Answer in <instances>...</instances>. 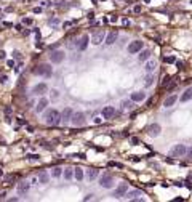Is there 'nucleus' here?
<instances>
[{
    "label": "nucleus",
    "instance_id": "obj_1",
    "mask_svg": "<svg viewBox=\"0 0 192 202\" xmlns=\"http://www.w3.org/2000/svg\"><path fill=\"white\" fill-rule=\"evenodd\" d=\"M45 122L48 125H58L61 122V112L58 109H48L45 112Z\"/></svg>",
    "mask_w": 192,
    "mask_h": 202
},
{
    "label": "nucleus",
    "instance_id": "obj_2",
    "mask_svg": "<svg viewBox=\"0 0 192 202\" xmlns=\"http://www.w3.org/2000/svg\"><path fill=\"white\" fill-rule=\"evenodd\" d=\"M34 74L42 76L45 79H50L53 76V68L50 66V64H39V66L34 69Z\"/></svg>",
    "mask_w": 192,
    "mask_h": 202
},
{
    "label": "nucleus",
    "instance_id": "obj_3",
    "mask_svg": "<svg viewBox=\"0 0 192 202\" xmlns=\"http://www.w3.org/2000/svg\"><path fill=\"white\" fill-rule=\"evenodd\" d=\"M70 122H72V125L74 127H82L85 124V114L83 112H74L72 114V117H70Z\"/></svg>",
    "mask_w": 192,
    "mask_h": 202
},
{
    "label": "nucleus",
    "instance_id": "obj_4",
    "mask_svg": "<svg viewBox=\"0 0 192 202\" xmlns=\"http://www.w3.org/2000/svg\"><path fill=\"white\" fill-rule=\"evenodd\" d=\"M64 58H66V55H64L62 50H53V51L50 53V59H51V63H54V64L62 63Z\"/></svg>",
    "mask_w": 192,
    "mask_h": 202
},
{
    "label": "nucleus",
    "instance_id": "obj_5",
    "mask_svg": "<svg viewBox=\"0 0 192 202\" xmlns=\"http://www.w3.org/2000/svg\"><path fill=\"white\" fill-rule=\"evenodd\" d=\"M99 185H101L104 189H109L114 186V177L109 175V173H104V175L101 177V180H99Z\"/></svg>",
    "mask_w": 192,
    "mask_h": 202
},
{
    "label": "nucleus",
    "instance_id": "obj_6",
    "mask_svg": "<svg viewBox=\"0 0 192 202\" xmlns=\"http://www.w3.org/2000/svg\"><path fill=\"white\" fill-rule=\"evenodd\" d=\"M186 146L184 144H176V146H173L171 151H170V156L171 157H181V156H184L186 154Z\"/></svg>",
    "mask_w": 192,
    "mask_h": 202
},
{
    "label": "nucleus",
    "instance_id": "obj_7",
    "mask_svg": "<svg viewBox=\"0 0 192 202\" xmlns=\"http://www.w3.org/2000/svg\"><path fill=\"white\" fill-rule=\"evenodd\" d=\"M146 132H147V135H149V136L155 138V136H159V135H160V132H162V127H160V124H151V125H147Z\"/></svg>",
    "mask_w": 192,
    "mask_h": 202
},
{
    "label": "nucleus",
    "instance_id": "obj_8",
    "mask_svg": "<svg viewBox=\"0 0 192 202\" xmlns=\"http://www.w3.org/2000/svg\"><path fill=\"white\" fill-rule=\"evenodd\" d=\"M143 47H144V42H141V40H134V42H131L130 45H128V53H130V55H134V53L141 51Z\"/></svg>",
    "mask_w": 192,
    "mask_h": 202
},
{
    "label": "nucleus",
    "instance_id": "obj_9",
    "mask_svg": "<svg viewBox=\"0 0 192 202\" xmlns=\"http://www.w3.org/2000/svg\"><path fill=\"white\" fill-rule=\"evenodd\" d=\"M118 39V31H111L106 37H104V43L106 45H114Z\"/></svg>",
    "mask_w": 192,
    "mask_h": 202
},
{
    "label": "nucleus",
    "instance_id": "obj_10",
    "mask_svg": "<svg viewBox=\"0 0 192 202\" xmlns=\"http://www.w3.org/2000/svg\"><path fill=\"white\" fill-rule=\"evenodd\" d=\"M29 189H31V181H23V183H19L18 185V194L19 196H26L27 192H29Z\"/></svg>",
    "mask_w": 192,
    "mask_h": 202
},
{
    "label": "nucleus",
    "instance_id": "obj_11",
    "mask_svg": "<svg viewBox=\"0 0 192 202\" xmlns=\"http://www.w3.org/2000/svg\"><path fill=\"white\" fill-rule=\"evenodd\" d=\"M104 37H106L104 31H98V32H95V34H93L91 43H93V45H99V43H103V42H104Z\"/></svg>",
    "mask_w": 192,
    "mask_h": 202
},
{
    "label": "nucleus",
    "instance_id": "obj_12",
    "mask_svg": "<svg viewBox=\"0 0 192 202\" xmlns=\"http://www.w3.org/2000/svg\"><path fill=\"white\" fill-rule=\"evenodd\" d=\"M47 90H48L47 84H45V82H40V84H37L32 88V93L34 95H43V93H47Z\"/></svg>",
    "mask_w": 192,
    "mask_h": 202
},
{
    "label": "nucleus",
    "instance_id": "obj_13",
    "mask_svg": "<svg viewBox=\"0 0 192 202\" xmlns=\"http://www.w3.org/2000/svg\"><path fill=\"white\" fill-rule=\"evenodd\" d=\"M126 191H128V185L126 183H123V185H120L117 189H115V192H114V197L115 199H120L122 196H125L126 194Z\"/></svg>",
    "mask_w": 192,
    "mask_h": 202
},
{
    "label": "nucleus",
    "instance_id": "obj_14",
    "mask_svg": "<svg viewBox=\"0 0 192 202\" xmlns=\"http://www.w3.org/2000/svg\"><path fill=\"white\" fill-rule=\"evenodd\" d=\"M72 114H74V111H72L70 107H66V109H64V111L61 112V122H64V124L70 122V117H72Z\"/></svg>",
    "mask_w": 192,
    "mask_h": 202
},
{
    "label": "nucleus",
    "instance_id": "obj_15",
    "mask_svg": "<svg viewBox=\"0 0 192 202\" xmlns=\"http://www.w3.org/2000/svg\"><path fill=\"white\" fill-rule=\"evenodd\" d=\"M88 42H90V37L88 35H83L80 40H79V43H77V48L80 50V51H83V50H87V47H88Z\"/></svg>",
    "mask_w": 192,
    "mask_h": 202
},
{
    "label": "nucleus",
    "instance_id": "obj_16",
    "mask_svg": "<svg viewBox=\"0 0 192 202\" xmlns=\"http://www.w3.org/2000/svg\"><path fill=\"white\" fill-rule=\"evenodd\" d=\"M114 116H115L114 106H106V107L103 109V117H104V119H111V117H114Z\"/></svg>",
    "mask_w": 192,
    "mask_h": 202
},
{
    "label": "nucleus",
    "instance_id": "obj_17",
    "mask_svg": "<svg viewBox=\"0 0 192 202\" xmlns=\"http://www.w3.org/2000/svg\"><path fill=\"white\" fill-rule=\"evenodd\" d=\"M47 106H48V99H47V98H42L39 103H37V106H35V112H43Z\"/></svg>",
    "mask_w": 192,
    "mask_h": 202
},
{
    "label": "nucleus",
    "instance_id": "obj_18",
    "mask_svg": "<svg viewBox=\"0 0 192 202\" xmlns=\"http://www.w3.org/2000/svg\"><path fill=\"white\" fill-rule=\"evenodd\" d=\"M146 99V93L144 91H136V93L131 95V101H134V103H141V101Z\"/></svg>",
    "mask_w": 192,
    "mask_h": 202
},
{
    "label": "nucleus",
    "instance_id": "obj_19",
    "mask_svg": "<svg viewBox=\"0 0 192 202\" xmlns=\"http://www.w3.org/2000/svg\"><path fill=\"white\" fill-rule=\"evenodd\" d=\"M155 68H157V61H155V59H151V58H149L147 61H146V68H144L146 72H152Z\"/></svg>",
    "mask_w": 192,
    "mask_h": 202
},
{
    "label": "nucleus",
    "instance_id": "obj_20",
    "mask_svg": "<svg viewBox=\"0 0 192 202\" xmlns=\"http://www.w3.org/2000/svg\"><path fill=\"white\" fill-rule=\"evenodd\" d=\"M149 58H151V51H149V50H144V48H143V50L139 51V56H138V59H139L141 63H146V61H147Z\"/></svg>",
    "mask_w": 192,
    "mask_h": 202
},
{
    "label": "nucleus",
    "instance_id": "obj_21",
    "mask_svg": "<svg viewBox=\"0 0 192 202\" xmlns=\"http://www.w3.org/2000/svg\"><path fill=\"white\" fill-rule=\"evenodd\" d=\"M190 99H192V87L186 88V91L181 95V101H182V103H186V101H190Z\"/></svg>",
    "mask_w": 192,
    "mask_h": 202
},
{
    "label": "nucleus",
    "instance_id": "obj_22",
    "mask_svg": "<svg viewBox=\"0 0 192 202\" xmlns=\"http://www.w3.org/2000/svg\"><path fill=\"white\" fill-rule=\"evenodd\" d=\"M126 196V199H130V200H133V199H138L139 196H141V191L139 189H133V191H130L128 194H125Z\"/></svg>",
    "mask_w": 192,
    "mask_h": 202
},
{
    "label": "nucleus",
    "instance_id": "obj_23",
    "mask_svg": "<svg viewBox=\"0 0 192 202\" xmlns=\"http://www.w3.org/2000/svg\"><path fill=\"white\" fill-rule=\"evenodd\" d=\"M176 95H171V96H168L167 99H165V103H163V106H165V107H171L173 104H175L176 103Z\"/></svg>",
    "mask_w": 192,
    "mask_h": 202
},
{
    "label": "nucleus",
    "instance_id": "obj_24",
    "mask_svg": "<svg viewBox=\"0 0 192 202\" xmlns=\"http://www.w3.org/2000/svg\"><path fill=\"white\" fill-rule=\"evenodd\" d=\"M74 178H75L77 181H82V180H83V169H80V167L74 169Z\"/></svg>",
    "mask_w": 192,
    "mask_h": 202
},
{
    "label": "nucleus",
    "instance_id": "obj_25",
    "mask_svg": "<svg viewBox=\"0 0 192 202\" xmlns=\"http://www.w3.org/2000/svg\"><path fill=\"white\" fill-rule=\"evenodd\" d=\"M96 177H98V170H96V169H90V170L87 172V178H88L90 181H95Z\"/></svg>",
    "mask_w": 192,
    "mask_h": 202
},
{
    "label": "nucleus",
    "instance_id": "obj_26",
    "mask_svg": "<svg viewBox=\"0 0 192 202\" xmlns=\"http://www.w3.org/2000/svg\"><path fill=\"white\" fill-rule=\"evenodd\" d=\"M62 175H64V178H66V180H72V178H74V170H72L70 167H69V169H64V170H62Z\"/></svg>",
    "mask_w": 192,
    "mask_h": 202
},
{
    "label": "nucleus",
    "instance_id": "obj_27",
    "mask_svg": "<svg viewBox=\"0 0 192 202\" xmlns=\"http://www.w3.org/2000/svg\"><path fill=\"white\" fill-rule=\"evenodd\" d=\"M48 181H50V177H48L45 172H42L40 175H39V183H40V185H47Z\"/></svg>",
    "mask_w": 192,
    "mask_h": 202
},
{
    "label": "nucleus",
    "instance_id": "obj_28",
    "mask_svg": "<svg viewBox=\"0 0 192 202\" xmlns=\"http://www.w3.org/2000/svg\"><path fill=\"white\" fill-rule=\"evenodd\" d=\"M62 175V169L61 167H54V169H51V177L53 178H59Z\"/></svg>",
    "mask_w": 192,
    "mask_h": 202
},
{
    "label": "nucleus",
    "instance_id": "obj_29",
    "mask_svg": "<svg viewBox=\"0 0 192 202\" xmlns=\"http://www.w3.org/2000/svg\"><path fill=\"white\" fill-rule=\"evenodd\" d=\"M152 84H154V77H152V76L146 77V80H144V87H151Z\"/></svg>",
    "mask_w": 192,
    "mask_h": 202
},
{
    "label": "nucleus",
    "instance_id": "obj_30",
    "mask_svg": "<svg viewBox=\"0 0 192 202\" xmlns=\"http://www.w3.org/2000/svg\"><path fill=\"white\" fill-rule=\"evenodd\" d=\"M27 159H29V160H39L40 156L39 154H29V156H27Z\"/></svg>",
    "mask_w": 192,
    "mask_h": 202
},
{
    "label": "nucleus",
    "instance_id": "obj_31",
    "mask_svg": "<svg viewBox=\"0 0 192 202\" xmlns=\"http://www.w3.org/2000/svg\"><path fill=\"white\" fill-rule=\"evenodd\" d=\"M50 96H51V99H56V98L59 96V91H58V90H51V95H50Z\"/></svg>",
    "mask_w": 192,
    "mask_h": 202
},
{
    "label": "nucleus",
    "instance_id": "obj_32",
    "mask_svg": "<svg viewBox=\"0 0 192 202\" xmlns=\"http://www.w3.org/2000/svg\"><path fill=\"white\" fill-rule=\"evenodd\" d=\"M165 63H176V58H175V56H167V58H165Z\"/></svg>",
    "mask_w": 192,
    "mask_h": 202
},
{
    "label": "nucleus",
    "instance_id": "obj_33",
    "mask_svg": "<svg viewBox=\"0 0 192 202\" xmlns=\"http://www.w3.org/2000/svg\"><path fill=\"white\" fill-rule=\"evenodd\" d=\"M50 24H51V26H58V24H59V19H58V18H53V19H50Z\"/></svg>",
    "mask_w": 192,
    "mask_h": 202
},
{
    "label": "nucleus",
    "instance_id": "obj_34",
    "mask_svg": "<svg viewBox=\"0 0 192 202\" xmlns=\"http://www.w3.org/2000/svg\"><path fill=\"white\" fill-rule=\"evenodd\" d=\"M23 23H24V24H27V26H31V24H32V19H31V18H24V19H23Z\"/></svg>",
    "mask_w": 192,
    "mask_h": 202
},
{
    "label": "nucleus",
    "instance_id": "obj_35",
    "mask_svg": "<svg viewBox=\"0 0 192 202\" xmlns=\"http://www.w3.org/2000/svg\"><path fill=\"white\" fill-rule=\"evenodd\" d=\"M122 104H123V107H125V109H130V107H131V103H130V101H123Z\"/></svg>",
    "mask_w": 192,
    "mask_h": 202
},
{
    "label": "nucleus",
    "instance_id": "obj_36",
    "mask_svg": "<svg viewBox=\"0 0 192 202\" xmlns=\"http://www.w3.org/2000/svg\"><path fill=\"white\" fill-rule=\"evenodd\" d=\"M186 156H187L189 159H192V148H187V149H186Z\"/></svg>",
    "mask_w": 192,
    "mask_h": 202
},
{
    "label": "nucleus",
    "instance_id": "obj_37",
    "mask_svg": "<svg viewBox=\"0 0 192 202\" xmlns=\"http://www.w3.org/2000/svg\"><path fill=\"white\" fill-rule=\"evenodd\" d=\"M130 141H131V144H138V143H139V138H136V136H133V138H131Z\"/></svg>",
    "mask_w": 192,
    "mask_h": 202
},
{
    "label": "nucleus",
    "instance_id": "obj_38",
    "mask_svg": "<svg viewBox=\"0 0 192 202\" xmlns=\"http://www.w3.org/2000/svg\"><path fill=\"white\" fill-rule=\"evenodd\" d=\"M6 66H8V68H13V66H15V61H13V59H8V61H6Z\"/></svg>",
    "mask_w": 192,
    "mask_h": 202
},
{
    "label": "nucleus",
    "instance_id": "obj_39",
    "mask_svg": "<svg viewBox=\"0 0 192 202\" xmlns=\"http://www.w3.org/2000/svg\"><path fill=\"white\" fill-rule=\"evenodd\" d=\"M40 5H42V6H48V5H50V0H42Z\"/></svg>",
    "mask_w": 192,
    "mask_h": 202
},
{
    "label": "nucleus",
    "instance_id": "obj_40",
    "mask_svg": "<svg viewBox=\"0 0 192 202\" xmlns=\"http://www.w3.org/2000/svg\"><path fill=\"white\" fill-rule=\"evenodd\" d=\"M6 80H8V77H6V76H0V84H5Z\"/></svg>",
    "mask_w": 192,
    "mask_h": 202
},
{
    "label": "nucleus",
    "instance_id": "obj_41",
    "mask_svg": "<svg viewBox=\"0 0 192 202\" xmlns=\"http://www.w3.org/2000/svg\"><path fill=\"white\" fill-rule=\"evenodd\" d=\"M109 165H112V167H122V164H117V162H109Z\"/></svg>",
    "mask_w": 192,
    "mask_h": 202
},
{
    "label": "nucleus",
    "instance_id": "obj_42",
    "mask_svg": "<svg viewBox=\"0 0 192 202\" xmlns=\"http://www.w3.org/2000/svg\"><path fill=\"white\" fill-rule=\"evenodd\" d=\"M34 13H42V8L40 6H35L34 8Z\"/></svg>",
    "mask_w": 192,
    "mask_h": 202
},
{
    "label": "nucleus",
    "instance_id": "obj_43",
    "mask_svg": "<svg viewBox=\"0 0 192 202\" xmlns=\"http://www.w3.org/2000/svg\"><path fill=\"white\" fill-rule=\"evenodd\" d=\"M91 199H93V194H88V196L83 197V200H91Z\"/></svg>",
    "mask_w": 192,
    "mask_h": 202
},
{
    "label": "nucleus",
    "instance_id": "obj_44",
    "mask_svg": "<svg viewBox=\"0 0 192 202\" xmlns=\"http://www.w3.org/2000/svg\"><path fill=\"white\" fill-rule=\"evenodd\" d=\"M19 55H21L19 51H16V50H15V51H13V58H19Z\"/></svg>",
    "mask_w": 192,
    "mask_h": 202
},
{
    "label": "nucleus",
    "instance_id": "obj_45",
    "mask_svg": "<svg viewBox=\"0 0 192 202\" xmlns=\"http://www.w3.org/2000/svg\"><path fill=\"white\" fill-rule=\"evenodd\" d=\"M93 122L98 125V124H101V119H99V117H95V119H93Z\"/></svg>",
    "mask_w": 192,
    "mask_h": 202
},
{
    "label": "nucleus",
    "instance_id": "obj_46",
    "mask_svg": "<svg viewBox=\"0 0 192 202\" xmlns=\"http://www.w3.org/2000/svg\"><path fill=\"white\" fill-rule=\"evenodd\" d=\"M18 124H19V125H26V120H24V119H18Z\"/></svg>",
    "mask_w": 192,
    "mask_h": 202
},
{
    "label": "nucleus",
    "instance_id": "obj_47",
    "mask_svg": "<svg viewBox=\"0 0 192 202\" xmlns=\"http://www.w3.org/2000/svg\"><path fill=\"white\" fill-rule=\"evenodd\" d=\"M5 114H11V107H5Z\"/></svg>",
    "mask_w": 192,
    "mask_h": 202
},
{
    "label": "nucleus",
    "instance_id": "obj_48",
    "mask_svg": "<svg viewBox=\"0 0 192 202\" xmlns=\"http://www.w3.org/2000/svg\"><path fill=\"white\" fill-rule=\"evenodd\" d=\"M111 21H112V23H117V21H118V18H117V16H112V18H111Z\"/></svg>",
    "mask_w": 192,
    "mask_h": 202
},
{
    "label": "nucleus",
    "instance_id": "obj_49",
    "mask_svg": "<svg viewBox=\"0 0 192 202\" xmlns=\"http://www.w3.org/2000/svg\"><path fill=\"white\" fill-rule=\"evenodd\" d=\"M141 11V6H134V13H139Z\"/></svg>",
    "mask_w": 192,
    "mask_h": 202
},
{
    "label": "nucleus",
    "instance_id": "obj_50",
    "mask_svg": "<svg viewBox=\"0 0 192 202\" xmlns=\"http://www.w3.org/2000/svg\"><path fill=\"white\" fill-rule=\"evenodd\" d=\"M31 185H37V178H32L31 180Z\"/></svg>",
    "mask_w": 192,
    "mask_h": 202
},
{
    "label": "nucleus",
    "instance_id": "obj_51",
    "mask_svg": "<svg viewBox=\"0 0 192 202\" xmlns=\"http://www.w3.org/2000/svg\"><path fill=\"white\" fill-rule=\"evenodd\" d=\"M8 200H10V202H18L19 199H18V197H11V199H8Z\"/></svg>",
    "mask_w": 192,
    "mask_h": 202
},
{
    "label": "nucleus",
    "instance_id": "obj_52",
    "mask_svg": "<svg viewBox=\"0 0 192 202\" xmlns=\"http://www.w3.org/2000/svg\"><path fill=\"white\" fill-rule=\"evenodd\" d=\"M0 58H5V53H3L2 50H0Z\"/></svg>",
    "mask_w": 192,
    "mask_h": 202
},
{
    "label": "nucleus",
    "instance_id": "obj_53",
    "mask_svg": "<svg viewBox=\"0 0 192 202\" xmlns=\"http://www.w3.org/2000/svg\"><path fill=\"white\" fill-rule=\"evenodd\" d=\"M144 2H146V3H149V2H151V0H144Z\"/></svg>",
    "mask_w": 192,
    "mask_h": 202
},
{
    "label": "nucleus",
    "instance_id": "obj_54",
    "mask_svg": "<svg viewBox=\"0 0 192 202\" xmlns=\"http://www.w3.org/2000/svg\"><path fill=\"white\" fill-rule=\"evenodd\" d=\"M2 175H3V172H2V170H0V177H2Z\"/></svg>",
    "mask_w": 192,
    "mask_h": 202
}]
</instances>
